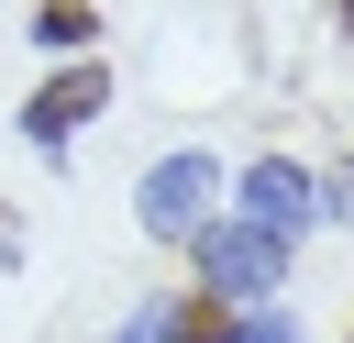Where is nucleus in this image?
I'll return each instance as SVG.
<instances>
[{
  "instance_id": "nucleus-1",
  "label": "nucleus",
  "mask_w": 354,
  "mask_h": 343,
  "mask_svg": "<svg viewBox=\"0 0 354 343\" xmlns=\"http://www.w3.org/2000/svg\"><path fill=\"white\" fill-rule=\"evenodd\" d=\"M188 243H199V299H221V310H277L288 243H277L266 221H243V210L221 221V210H210V221H199Z\"/></svg>"
},
{
  "instance_id": "nucleus-2",
  "label": "nucleus",
  "mask_w": 354,
  "mask_h": 343,
  "mask_svg": "<svg viewBox=\"0 0 354 343\" xmlns=\"http://www.w3.org/2000/svg\"><path fill=\"white\" fill-rule=\"evenodd\" d=\"M210 199H221V155L177 144V155H155V166H144V188H133V221H144L155 243H188V232L210 221Z\"/></svg>"
},
{
  "instance_id": "nucleus-3",
  "label": "nucleus",
  "mask_w": 354,
  "mask_h": 343,
  "mask_svg": "<svg viewBox=\"0 0 354 343\" xmlns=\"http://www.w3.org/2000/svg\"><path fill=\"white\" fill-rule=\"evenodd\" d=\"M100 111H111V77H100V55H88V66H55V77L22 100V144H44V155H55V144H77Z\"/></svg>"
},
{
  "instance_id": "nucleus-4",
  "label": "nucleus",
  "mask_w": 354,
  "mask_h": 343,
  "mask_svg": "<svg viewBox=\"0 0 354 343\" xmlns=\"http://www.w3.org/2000/svg\"><path fill=\"white\" fill-rule=\"evenodd\" d=\"M243 221H266L277 243H299V232L321 221V188H310L288 155H266V166H243Z\"/></svg>"
},
{
  "instance_id": "nucleus-5",
  "label": "nucleus",
  "mask_w": 354,
  "mask_h": 343,
  "mask_svg": "<svg viewBox=\"0 0 354 343\" xmlns=\"http://www.w3.org/2000/svg\"><path fill=\"white\" fill-rule=\"evenodd\" d=\"M33 33H44L55 55H66V44H88L100 22H88V0H44V11H33Z\"/></svg>"
},
{
  "instance_id": "nucleus-6",
  "label": "nucleus",
  "mask_w": 354,
  "mask_h": 343,
  "mask_svg": "<svg viewBox=\"0 0 354 343\" xmlns=\"http://www.w3.org/2000/svg\"><path fill=\"white\" fill-rule=\"evenodd\" d=\"M221 343H310V332H299V321H288V310H243V321H232V332H221Z\"/></svg>"
},
{
  "instance_id": "nucleus-7",
  "label": "nucleus",
  "mask_w": 354,
  "mask_h": 343,
  "mask_svg": "<svg viewBox=\"0 0 354 343\" xmlns=\"http://www.w3.org/2000/svg\"><path fill=\"white\" fill-rule=\"evenodd\" d=\"M0 266H22V210H0Z\"/></svg>"
},
{
  "instance_id": "nucleus-8",
  "label": "nucleus",
  "mask_w": 354,
  "mask_h": 343,
  "mask_svg": "<svg viewBox=\"0 0 354 343\" xmlns=\"http://www.w3.org/2000/svg\"><path fill=\"white\" fill-rule=\"evenodd\" d=\"M111 343H144V332H111Z\"/></svg>"
}]
</instances>
